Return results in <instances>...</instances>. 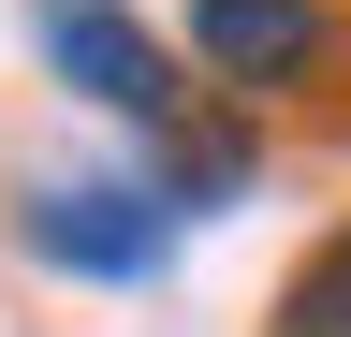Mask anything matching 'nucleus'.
I'll use <instances>...</instances> for the list:
<instances>
[{"label":"nucleus","mask_w":351,"mask_h":337,"mask_svg":"<svg viewBox=\"0 0 351 337\" xmlns=\"http://www.w3.org/2000/svg\"><path fill=\"white\" fill-rule=\"evenodd\" d=\"M263 337H351V220L278 279V323H263Z\"/></svg>","instance_id":"obj_3"},{"label":"nucleus","mask_w":351,"mask_h":337,"mask_svg":"<svg viewBox=\"0 0 351 337\" xmlns=\"http://www.w3.org/2000/svg\"><path fill=\"white\" fill-rule=\"evenodd\" d=\"M176 205L147 161H44V176H15V249L29 264H59L88 293H132V279H161L176 264Z\"/></svg>","instance_id":"obj_1"},{"label":"nucleus","mask_w":351,"mask_h":337,"mask_svg":"<svg viewBox=\"0 0 351 337\" xmlns=\"http://www.w3.org/2000/svg\"><path fill=\"white\" fill-rule=\"evenodd\" d=\"M191 59H205V103H293L351 59V15L337 0H191Z\"/></svg>","instance_id":"obj_2"}]
</instances>
